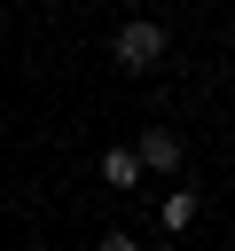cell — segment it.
<instances>
[{"instance_id": "6da1fadb", "label": "cell", "mask_w": 235, "mask_h": 251, "mask_svg": "<svg viewBox=\"0 0 235 251\" xmlns=\"http://www.w3.org/2000/svg\"><path fill=\"white\" fill-rule=\"evenodd\" d=\"M164 47H172V39H164V24H157V16H125V24L110 31V63H118V71H133V78H141V71H157V63H164Z\"/></svg>"}, {"instance_id": "7a4b0ae2", "label": "cell", "mask_w": 235, "mask_h": 251, "mask_svg": "<svg viewBox=\"0 0 235 251\" xmlns=\"http://www.w3.org/2000/svg\"><path fill=\"white\" fill-rule=\"evenodd\" d=\"M133 165H141V173H180V133H172V126H141Z\"/></svg>"}, {"instance_id": "3957f363", "label": "cell", "mask_w": 235, "mask_h": 251, "mask_svg": "<svg viewBox=\"0 0 235 251\" xmlns=\"http://www.w3.org/2000/svg\"><path fill=\"white\" fill-rule=\"evenodd\" d=\"M196 212H204V196H196V188H172V196L157 204V220H164V235H180V227H196Z\"/></svg>"}, {"instance_id": "277c9868", "label": "cell", "mask_w": 235, "mask_h": 251, "mask_svg": "<svg viewBox=\"0 0 235 251\" xmlns=\"http://www.w3.org/2000/svg\"><path fill=\"white\" fill-rule=\"evenodd\" d=\"M102 188H141V165H133V149H102Z\"/></svg>"}, {"instance_id": "5b68a950", "label": "cell", "mask_w": 235, "mask_h": 251, "mask_svg": "<svg viewBox=\"0 0 235 251\" xmlns=\"http://www.w3.org/2000/svg\"><path fill=\"white\" fill-rule=\"evenodd\" d=\"M94 251H141V243H133V227H110V235H102Z\"/></svg>"}, {"instance_id": "8992f818", "label": "cell", "mask_w": 235, "mask_h": 251, "mask_svg": "<svg viewBox=\"0 0 235 251\" xmlns=\"http://www.w3.org/2000/svg\"><path fill=\"white\" fill-rule=\"evenodd\" d=\"M0 39H8V16H0Z\"/></svg>"}]
</instances>
